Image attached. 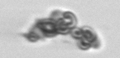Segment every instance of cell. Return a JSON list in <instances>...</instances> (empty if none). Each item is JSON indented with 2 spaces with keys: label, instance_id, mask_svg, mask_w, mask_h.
<instances>
[{
  "label": "cell",
  "instance_id": "obj_1",
  "mask_svg": "<svg viewBox=\"0 0 120 58\" xmlns=\"http://www.w3.org/2000/svg\"><path fill=\"white\" fill-rule=\"evenodd\" d=\"M36 26L39 27L43 35L45 38H53L58 35L57 29L55 27V21L51 19H43L36 21Z\"/></svg>",
  "mask_w": 120,
  "mask_h": 58
},
{
  "label": "cell",
  "instance_id": "obj_2",
  "mask_svg": "<svg viewBox=\"0 0 120 58\" xmlns=\"http://www.w3.org/2000/svg\"><path fill=\"white\" fill-rule=\"evenodd\" d=\"M77 23H78V20H77L76 16L73 13L67 11L63 13V18L55 22V27L56 28L62 27L72 30L76 27Z\"/></svg>",
  "mask_w": 120,
  "mask_h": 58
},
{
  "label": "cell",
  "instance_id": "obj_3",
  "mask_svg": "<svg viewBox=\"0 0 120 58\" xmlns=\"http://www.w3.org/2000/svg\"><path fill=\"white\" fill-rule=\"evenodd\" d=\"M81 31H82L83 38H85V40L88 41L90 43H91L96 37H98V36L96 35V32L93 31V29L90 27L85 26V27H81Z\"/></svg>",
  "mask_w": 120,
  "mask_h": 58
},
{
  "label": "cell",
  "instance_id": "obj_4",
  "mask_svg": "<svg viewBox=\"0 0 120 58\" xmlns=\"http://www.w3.org/2000/svg\"><path fill=\"white\" fill-rule=\"evenodd\" d=\"M23 36L25 37L28 40L30 41V42H37L38 40L43 39V38L41 37V36H40L39 34H38L37 32L33 29H32L29 33L24 34Z\"/></svg>",
  "mask_w": 120,
  "mask_h": 58
},
{
  "label": "cell",
  "instance_id": "obj_5",
  "mask_svg": "<svg viewBox=\"0 0 120 58\" xmlns=\"http://www.w3.org/2000/svg\"><path fill=\"white\" fill-rule=\"evenodd\" d=\"M78 46L79 48L83 49V50H87V49L91 48V43L88 42V41H86L85 38H83L78 40Z\"/></svg>",
  "mask_w": 120,
  "mask_h": 58
},
{
  "label": "cell",
  "instance_id": "obj_6",
  "mask_svg": "<svg viewBox=\"0 0 120 58\" xmlns=\"http://www.w3.org/2000/svg\"><path fill=\"white\" fill-rule=\"evenodd\" d=\"M70 35H71V36L74 38V39H77V40H79L83 38L81 28H77V27H74V28L72 29L71 31H70Z\"/></svg>",
  "mask_w": 120,
  "mask_h": 58
},
{
  "label": "cell",
  "instance_id": "obj_7",
  "mask_svg": "<svg viewBox=\"0 0 120 58\" xmlns=\"http://www.w3.org/2000/svg\"><path fill=\"white\" fill-rule=\"evenodd\" d=\"M63 13L64 12H62V11H60V10H54V11L51 13V16L49 17V19H51V20L56 22V21L59 20L60 19L63 18Z\"/></svg>",
  "mask_w": 120,
  "mask_h": 58
},
{
  "label": "cell",
  "instance_id": "obj_8",
  "mask_svg": "<svg viewBox=\"0 0 120 58\" xmlns=\"http://www.w3.org/2000/svg\"><path fill=\"white\" fill-rule=\"evenodd\" d=\"M100 46V39L98 37H96L95 39H94L93 42H91V48H94V49H98Z\"/></svg>",
  "mask_w": 120,
  "mask_h": 58
}]
</instances>
